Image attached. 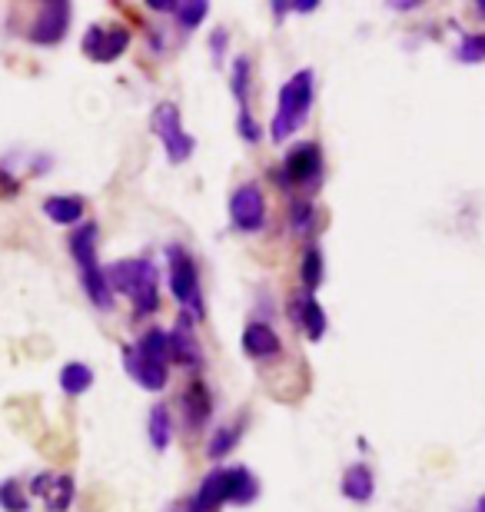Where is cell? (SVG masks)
Masks as SVG:
<instances>
[{"label":"cell","mask_w":485,"mask_h":512,"mask_svg":"<svg viewBox=\"0 0 485 512\" xmlns=\"http://www.w3.org/2000/svg\"><path fill=\"white\" fill-rule=\"evenodd\" d=\"M0 506H4V512H27L30 509L24 486H20L17 479H7V483L0 486Z\"/></svg>","instance_id":"484cf974"},{"label":"cell","mask_w":485,"mask_h":512,"mask_svg":"<svg viewBox=\"0 0 485 512\" xmlns=\"http://www.w3.org/2000/svg\"><path fill=\"white\" fill-rule=\"evenodd\" d=\"M70 499H74V479L70 476H57L47 489V512H67Z\"/></svg>","instance_id":"cb8c5ba5"},{"label":"cell","mask_w":485,"mask_h":512,"mask_svg":"<svg viewBox=\"0 0 485 512\" xmlns=\"http://www.w3.org/2000/svg\"><path fill=\"white\" fill-rule=\"evenodd\" d=\"M230 220H233V227L243 233H256L266 227V197L256 183H243V187L233 190Z\"/></svg>","instance_id":"8992f818"},{"label":"cell","mask_w":485,"mask_h":512,"mask_svg":"<svg viewBox=\"0 0 485 512\" xmlns=\"http://www.w3.org/2000/svg\"><path fill=\"white\" fill-rule=\"evenodd\" d=\"M476 7H479V14L485 17V0H479V4H476Z\"/></svg>","instance_id":"8d00e7d4"},{"label":"cell","mask_w":485,"mask_h":512,"mask_svg":"<svg viewBox=\"0 0 485 512\" xmlns=\"http://www.w3.org/2000/svg\"><path fill=\"white\" fill-rule=\"evenodd\" d=\"M170 512H196V506H193V499H190V503H183V506H173Z\"/></svg>","instance_id":"e575fe53"},{"label":"cell","mask_w":485,"mask_h":512,"mask_svg":"<svg viewBox=\"0 0 485 512\" xmlns=\"http://www.w3.org/2000/svg\"><path fill=\"white\" fill-rule=\"evenodd\" d=\"M243 353L253 360H276L283 353V340L270 323H250L243 330Z\"/></svg>","instance_id":"5bb4252c"},{"label":"cell","mask_w":485,"mask_h":512,"mask_svg":"<svg viewBox=\"0 0 485 512\" xmlns=\"http://www.w3.org/2000/svg\"><path fill=\"white\" fill-rule=\"evenodd\" d=\"M150 7L153 10H177L180 4H177V0H150Z\"/></svg>","instance_id":"d6a6232c"},{"label":"cell","mask_w":485,"mask_h":512,"mask_svg":"<svg viewBox=\"0 0 485 512\" xmlns=\"http://www.w3.org/2000/svg\"><path fill=\"white\" fill-rule=\"evenodd\" d=\"M123 370L130 373V380H137V386L150 389V393L167 386V363L150 360L137 346H123Z\"/></svg>","instance_id":"9c48e42d"},{"label":"cell","mask_w":485,"mask_h":512,"mask_svg":"<svg viewBox=\"0 0 485 512\" xmlns=\"http://www.w3.org/2000/svg\"><path fill=\"white\" fill-rule=\"evenodd\" d=\"M133 346H137L143 356L157 360V363H167L170 360V333H163V330H147Z\"/></svg>","instance_id":"7402d4cb"},{"label":"cell","mask_w":485,"mask_h":512,"mask_svg":"<svg viewBox=\"0 0 485 512\" xmlns=\"http://www.w3.org/2000/svg\"><path fill=\"white\" fill-rule=\"evenodd\" d=\"M67 30H70V4L57 0V4L40 7L37 20L30 24V40L34 44H60Z\"/></svg>","instance_id":"ba28073f"},{"label":"cell","mask_w":485,"mask_h":512,"mask_svg":"<svg viewBox=\"0 0 485 512\" xmlns=\"http://www.w3.org/2000/svg\"><path fill=\"white\" fill-rule=\"evenodd\" d=\"M256 496H260V483H256V476L250 473V469L246 466L230 469V503L250 506Z\"/></svg>","instance_id":"ac0fdd59"},{"label":"cell","mask_w":485,"mask_h":512,"mask_svg":"<svg viewBox=\"0 0 485 512\" xmlns=\"http://www.w3.org/2000/svg\"><path fill=\"white\" fill-rule=\"evenodd\" d=\"M283 173L296 187H309V183L319 180V173H323V153H319L316 143H303V147H296L290 157L283 160Z\"/></svg>","instance_id":"30bf717a"},{"label":"cell","mask_w":485,"mask_h":512,"mask_svg":"<svg viewBox=\"0 0 485 512\" xmlns=\"http://www.w3.org/2000/svg\"><path fill=\"white\" fill-rule=\"evenodd\" d=\"M206 10H210V4H206V0H183V4L177 7V17H180V24H183V27L193 30V27H200V24H203Z\"/></svg>","instance_id":"83f0119b"},{"label":"cell","mask_w":485,"mask_h":512,"mask_svg":"<svg viewBox=\"0 0 485 512\" xmlns=\"http://www.w3.org/2000/svg\"><path fill=\"white\" fill-rule=\"evenodd\" d=\"M70 256L77 260L80 283H84L90 303H94L97 310H113V286L107 280V270H100V263H97V227L94 223L77 227L74 240H70Z\"/></svg>","instance_id":"3957f363"},{"label":"cell","mask_w":485,"mask_h":512,"mask_svg":"<svg viewBox=\"0 0 485 512\" xmlns=\"http://www.w3.org/2000/svg\"><path fill=\"white\" fill-rule=\"evenodd\" d=\"M240 443V429H233V426H223V429H216L213 439H210V446H206V456L210 459H223V456H230V449Z\"/></svg>","instance_id":"d4e9b609"},{"label":"cell","mask_w":485,"mask_h":512,"mask_svg":"<svg viewBox=\"0 0 485 512\" xmlns=\"http://www.w3.org/2000/svg\"><path fill=\"white\" fill-rule=\"evenodd\" d=\"M147 433H150V446L157 449V453H167L170 436H173V419H170V409L167 406H153L150 409Z\"/></svg>","instance_id":"d6986e66"},{"label":"cell","mask_w":485,"mask_h":512,"mask_svg":"<svg viewBox=\"0 0 485 512\" xmlns=\"http://www.w3.org/2000/svg\"><path fill=\"white\" fill-rule=\"evenodd\" d=\"M183 403V416H187V426L190 429H203V423L210 419L213 413V399H210V389L203 386V380H193L180 396Z\"/></svg>","instance_id":"9a60e30c"},{"label":"cell","mask_w":485,"mask_h":512,"mask_svg":"<svg viewBox=\"0 0 485 512\" xmlns=\"http://www.w3.org/2000/svg\"><path fill=\"white\" fill-rule=\"evenodd\" d=\"M293 230L296 233H309L313 230V203H296L293 207Z\"/></svg>","instance_id":"f1b7e54d"},{"label":"cell","mask_w":485,"mask_h":512,"mask_svg":"<svg viewBox=\"0 0 485 512\" xmlns=\"http://www.w3.org/2000/svg\"><path fill=\"white\" fill-rule=\"evenodd\" d=\"M313 97H316V77L313 70H296V74L286 80L280 90V104H276L273 114V140L283 143L290 140L293 133H299L306 127L309 110H313Z\"/></svg>","instance_id":"7a4b0ae2"},{"label":"cell","mask_w":485,"mask_h":512,"mask_svg":"<svg viewBox=\"0 0 485 512\" xmlns=\"http://www.w3.org/2000/svg\"><path fill=\"white\" fill-rule=\"evenodd\" d=\"M476 512H485V496H482L479 503H476Z\"/></svg>","instance_id":"d590c367"},{"label":"cell","mask_w":485,"mask_h":512,"mask_svg":"<svg viewBox=\"0 0 485 512\" xmlns=\"http://www.w3.org/2000/svg\"><path fill=\"white\" fill-rule=\"evenodd\" d=\"M236 130H240V137L246 143H256V140L263 137V130L256 127V120L250 117V110H240V117H236Z\"/></svg>","instance_id":"f546056e"},{"label":"cell","mask_w":485,"mask_h":512,"mask_svg":"<svg viewBox=\"0 0 485 512\" xmlns=\"http://www.w3.org/2000/svg\"><path fill=\"white\" fill-rule=\"evenodd\" d=\"M90 386H94V370L87 363H67L60 370V389L67 396H84Z\"/></svg>","instance_id":"ffe728a7"},{"label":"cell","mask_w":485,"mask_h":512,"mask_svg":"<svg viewBox=\"0 0 485 512\" xmlns=\"http://www.w3.org/2000/svg\"><path fill=\"white\" fill-rule=\"evenodd\" d=\"M376 493V479H373V469H369L366 463H356L346 469L343 476V496L353 499V503H369Z\"/></svg>","instance_id":"2e32d148"},{"label":"cell","mask_w":485,"mask_h":512,"mask_svg":"<svg viewBox=\"0 0 485 512\" xmlns=\"http://www.w3.org/2000/svg\"><path fill=\"white\" fill-rule=\"evenodd\" d=\"M223 47H226V30H213V57L216 60L223 57Z\"/></svg>","instance_id":"1f68e13d"},{"label":"cell","mask_w":485,"mask_h":512,"mask_svg":"<svg viewBox=\"0 0 485 512\" xmlns=\"http://www.w3.org/2000/svg\"><path fill=\"white\" fill-rule=\"evenodd\" d=\"M130 47V30L127 27H90L84 37V54L97 64H113L123 50Z\"/></svg>","instance_id":"52a82bcc"},{"label":"cell","mask_w":485,"mask_h":512,"mask_svg":"<svg viewBox=\"0 0 485 512\" xmlns=\"http://www.w3.org/2000/svg\"><path fill=\"white\" fill-rule=\"evenodd\" d=\"M170 356L187 370H200L203 366V346L193 333V316L183 313L177 320V330L170 333Z\"/></svg>","instance_id":"8fae6325"},{"label":"cell","mask_w":485,"mask_h":512,"mask_svg":"<svg viewBox=\"0 0 485 512\" xmlns=\"http://www.w3.org/2000/svg\"><path fill=\"white\" fill-rule=\"evenodd\" d=\"M389 7H396V10H412V7H419V0H399V4H389Z\"/></svg>","instance_id":"836d02e7"},{"label":"cell","mask_w":485,"mask_h":512,"mask_svg":"<svg viewBox=\"0 0 485 512\" xmlns=\"http://www.w3.org/2000/svg\"><path fill=\"white\" fill-rule=\"evenodd\" d=\"M167 263H170V290L180 300L193 320H203V290H200V270L196 260L183 247H167Z\"/></svg>","instance_id":"277c9868"},{"label":"cell","mask_w":485,"mask_h":512,"mask_svg":"<svg viewBox=\"0 0 485 512\" xmlns=\"http://www.w3.org/2000/svg\"><path fill=\"white\" fill-rule=\"evenodd\" d=\"M226 503H230V469L216 466L203 476V483L193 496V506L196 512H220Z\"/></svg>","instance_id":"7c38bea8"},{"label":"cell","mask_w":485,"mask_h":512,"mask_svg":"<svg viewBox=\"0 0 485 512\" xmlns=\"http://www.w3.org/2000/svg\"><path fill=\"white\" fill-rule=\"evenodd\" d=\"M150 127L153 133L160 137L163 150H167V160L170 163H183L193 157V137L180 124V107L170 104V100H163V104L153 107V117H150Z\"/></svg>","instance_id":"5b68a950"},{"label":"cell","mask_w":485,"mask_h":512,"mask_svg":"<svg viewBox=\"0 0 485 512\" xmlns=\"http://www.w3.org/2000/svg\"><path fill=\"white\" fill-rule=\"evenodd\" d=\"M456 60L462 64H482L485 60V34H466L456 47Z\"/></svg>","instance_id":"4316f807"},{"label":"cell","mask_w":485,"mask_h":512,"mask_svg":"<svg viewBox=\"0 0 485 512\" xmlns=\"http://www.w3.org/2000/svg\"><path fill=\"white\" fill-rule=\"evenodd\" d=\"M319 0H290V10H296V14H309V10H316Z\"/></svg>","instance_id":"4dcf8cb0"},{"label":"cell","mask_w":485,"mask_h":512,"mask_svg":"<svg viewBox=\"0 0 485 512\" xmlns=\"http://www.w3.org/2000/svg\"><path fill=\"white\" fill-rule=\"evenodd\" d=\"M84 200L80 197H47L44 200V213L60 227H74V223L84 220Z\"/></svg>","instance_id":"e0dca14e"},{"label":"cell","mask_w":485,"mask_h":512,"mask_svg":"<svg viewBox=\"0 0 485 512\" xmlns=\"http://www.w3.org/2000/svg\"><path fill=\"white\" fill-rule=\"evenodd\" d=\"M250 57L233 60V97L240 100V110H250Z\"/></svg>","instance_id":"603a6c76"},{"label":"cell","mask_w":485,"mask_h":512,"mask_svg":"<svg viewBox=\"0 0 485 512\" xmlns=\"http://www.w3.org/2000/svg\"><path fill=\"white\" fill-rule=\"evenodd\" d=\"M290 316H293V320H296L299 326H303L306 340L319 343V340L326 336V326H329L326 310L313 300V293H299L296 300L290 303Z\"/></svg>","instance_id":"4fadbf2b"},{"label":"cell","mask_w":485,"mask_h":512,"mask_svg":"<svg viewBox=\"0 0 485 512\" xmlns=\"http://www.w3.org/2000/svg\"><path fill=\"white\" fill-rule=\"evenodd\" d=\"M299 273H303L306 293H313V290H319V286H323V280H326V263H323V250H319L316 243H309V247H306Z\"/></svg>","instance_id":"44dd1931"},{"label":"cell","mask_w":485,"mask_h":512,"mask_svg":"<svg viewBox=\"0 0 485 512\" xmlns=\"http://www.w3.org/2000/svg\"><path fill=\"white\" fill-rule=\"evenodd\" d=\"M107 280L117 293L130 296L137 316H147L160 306V276L157 266L143 256H133V260H117L107 266Z\"/></svg>","instance_id":"6da1fadb"}]
</instances>
